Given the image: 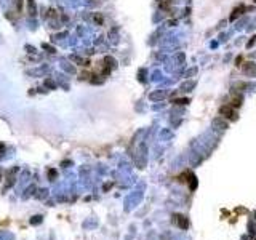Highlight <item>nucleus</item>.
Returning a JSON list of instances; mask_svg holds the SVG:
<instances>
[{
  "label": "nucleus",
  "mask_w": 256,
  "mask_h": 240,
  "mask_svg": "<svg viewBox=\"0 0 256 240\" xmlns=\"http://www.w3.org/2000/svg\"><path fill=\"white\" fill-rule=\"evenodd\" d=\"M178 218H179V219H178V224H181V227H183V229H186V227H187V221H184V219H183L184 216H178Z\"/></svg>",
  "instance_id": "1"
}]
</instances>
